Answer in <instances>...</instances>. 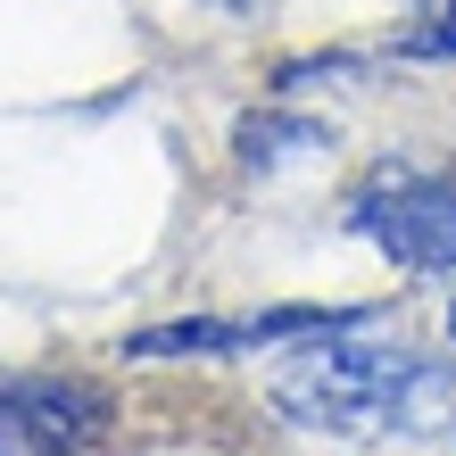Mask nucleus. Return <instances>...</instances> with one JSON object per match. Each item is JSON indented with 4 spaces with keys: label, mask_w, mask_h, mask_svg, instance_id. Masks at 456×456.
Here are the masks:
<instances>
[{
    "label": "nucleus",
    "mask_w": 456,
    "mask_h": 456,
    "mask_svg": "<svg viewBox=\"0 0 456 456\" xmlns=\"http://www.w3.org/2000/svg\"><path fill=\"white\" fill-rule=\"evenodd\" d=\"M423 348H398V340H373V315L357 324H324L307 340L282 348L265 398L299 423V432H324V440H382L390 423V398L407 382V365Z\"/></svg>",
    "instance_id": "nucleus-1"
},
{
    "label": "nucleus",
    "mask_w": 456,
    "mask_h": 456,
    "mask_svg": "<svg viewBox=\"0 0 456 456\" xmlns=\"http://www.w3.org/2000/svg\"><path fill=\"white\" fill-rule=\"evenodd\" d=\"M357 224L382 257L415 265V274H456V167L448 175H415V167H382L348 200Z\"/></svg>",
    "instance_id": "nucleus-2"
},
{
    "label": "nucleus",
    "mask_w": 456,
    "mask_h": 456,
    "mask_svg": "<svg viewBox=\"0 0 456 456\" xmlns=\"http://www.w3.org/2000/svg\"><path fill=\"white\" fill-rule=\"evenodd\" d=\"M109 432V390L75 373H9L0 382V456H84Z\"/></svg>",
    "instance_id": "nucleus-3"
},
{
    "label": "nucleus",
    "mask_w": 456,
    "mask_h": 456,
    "mask_svg": "<svg viewBox=\"0 0 456 456\" xmlns=\"http://www.w3.org/2000/svg\"><path fill=\"white\" fill-rule=\"evenodd\" d=\"M324 324H357V307H265V315H183V324L125 332L117 357L133 365H183V357H249V348H290Z\"/></svg>",
    "instance_id": "nucleus-4"
},
{
    "label": "nucleus",
    "mask_w": 456,
    "mask_h": 456,
    "mask_svg": "<svg viewBox=\"0 0 456 456\" xmlns=\"http://www.w3.org/2000/svg\"><path fill=\"white\" fill-rule=\"evenodd\" d=\"M332 150V133L299 117V109H282V100H265V109H249L232 125V158H240V175H282V167H299V158H324Z\"/></svg>",
    "instance_id": "nucleus-5"
},
{
    "label": "nucleus",
    "mask_w": 456,
    "mask_h": 456,
    "mask_svg": "<svg viewBox=\"0 0 456 456\" xmlns=\"http://www.w3.org/2000/svg\"><path fill=\"white\" fill-rule=\"evenodd\" d=\"M382 440H456V357H415L407 365Z\"/></svg>",
    "instance_id": "nucleus-6"
},
{
    "label": "nucleus",
    "mask_w": 456,
    "mask_h": 456,
    "mask_svg": "<svg viewBox=\"0 0 456 456\" xmlns=\"http://www.w3.org/2000/svg\"><path fill=\"white\" fill-rule=\"evenodd\" d=\"M390 59H456V0H448V9H423L415 34L390 42Z\"/></svg>",
    "instance_id": "nucleus-7"
},
{
    "label": "nucleus",
    "mask_w": 456,
    "mask_h": 456,
    "mask_svg": "<svg viewBox=\"0 0 456 456\" xmlns=\"http://www.w3.org/2000/svg\"><path fill=\"white\" fill-rule=\"evenodd\" d=\"M365 59H299V67H282L274 75V92H307V84H357Z\"/></svg>",
    "instance_id": "nucleus-8"
}]
</instances>
